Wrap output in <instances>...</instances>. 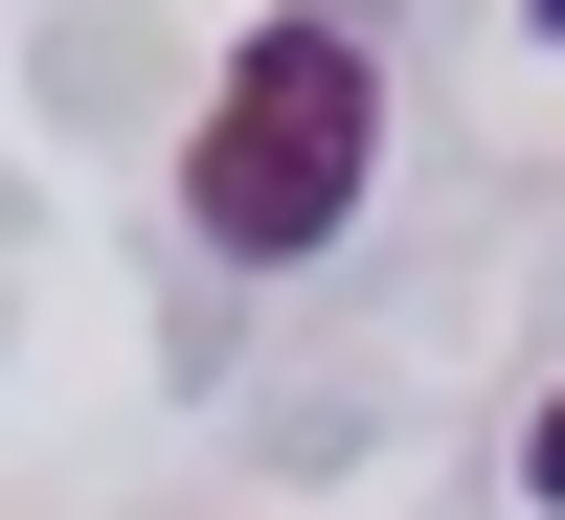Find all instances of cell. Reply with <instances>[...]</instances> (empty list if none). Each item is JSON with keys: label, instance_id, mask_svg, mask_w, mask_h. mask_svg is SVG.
Returning <instances> with one entry per match:
<instances>
[{"label": "cell", "instance_id": "6da1fadb", "mask_svg": "<svg viewBox=\"0 0 565 520\" xmlns=\"http://www.w3.org/2000/svg\"><path fill=\"white\" fill-rule=\"evenodd\" d=\"M362 181H385V45L317 23V0H271L249 45H226L204 136H181V226H204L226 272H295L362 226Z\"/></svg>", "mask_w": 565, "mask_h": 520}, {"label": "cell", "instance_id": "7a4b0ae2", "mask_svg": "<svg viewBox=\"0 0 565 520\" xmlns=\"http://www.w3.org/2000/svg\"><path fill=\"white\" fill-rule=\"evenodd\" d=\"M521 476H543V498H565V407H543V453H521Z\"/></svg>", "mask_w": 565, "mask_h": 520}, {"label": "cell", "instance_id": "3957f363", "mask_svg": "<svg viewBox=\"0 0 565 520\" xmlns=\"http://www.w3.org/2000/svg\"><path fill=\"white\" fill-rule=\"evenodd\" d=\"M521 23H543V45H565V0H521Z\"/></svg>", "mask_w": 565, "mask_h": 520}]
</instances>
